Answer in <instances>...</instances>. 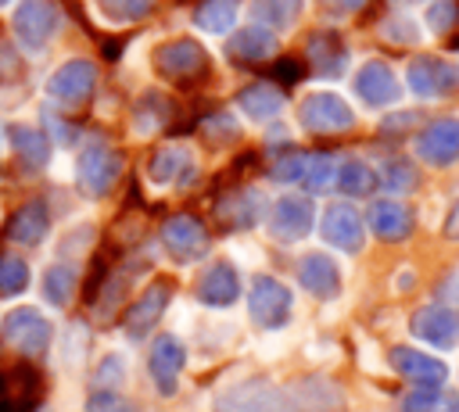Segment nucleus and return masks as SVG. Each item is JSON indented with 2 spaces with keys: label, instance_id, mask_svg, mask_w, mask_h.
<instances>
[{
  "label": "nucleus",
  "instance_id": "nucleus-33",
  "mask_svg": "<svg viewBox=\"0 0 459 412\" xmlns=\"http://www.w3.org/2000/svg\"><path fill=\"white\" fill-rule=\"evenodd\" d=\"M169 111H172V104H169L165 93H158V90L140 93V100H136V107H133V125H136V133H154L158 125H165Z\"/></svg>",
  "mask_w": 459,
  "mask_h": 412
},
{
  "label": "nucleus",
  "instance_id": "nucleus-16",
  "mask_svg": "<svg viewBox=\"0 0 459 412\" xmlns=\"http://www.w3.org/2000/svg\"><path fill=\"white\" fill-rule=\"evenodd\" d=\"M387 362L391 369L409 380L412 387H441L448 380V365L437 358V355H427L420 348H409V344H398L387 351Z\"/></svg>",
  "mask_w": 459,
  "mask_h": 412
},
{
  "label": "nucleus",
  "instance_id": "nucleus-10",
  "mask_svg": "<svg viewBox=\"0 0 459 412\" xmlns=\"http://www.w3.org/2000/svg\"><path fill=\"white\" fill-rule=\"evenodd\" d=\"M409 90L423 100H441V97H452L459 90V64L455 61H445V57H434V54H420L409 61Z\"/></svg>",
  "mask_w": 459,
  "mask_h": 412
},
{
  "label": "nucleus",
  "instance_id": "nucleus-27",
  "mask_svg": "<svg viewBox=\"0 0 459 412\" xmlns=\"http://www.w3.org/2000/svg\"><path fill=\"white\" fill-rule=\"evenodd\" d=\"M7 136H11V147H14V154L22 158L25 168H43V165H47V158H50V140H47L43 129L25 125V122H14V125L7 129Z\"/></svg>",
  "mask_w": 459,
  "mask_h": 412
},
{
  "label": "nucleus",
  "instance_id": "nucleus-11",
  "mask_svg": "<svg viewBox=\"0 0 459 412\" xmlns=\"http://www.w3.org/2000/svg\"><path fill=\"white\" fill-rule=\"evenodd\" d=\"M412 150H416L420 161H427V165H434V168L455 165V161H459V118H455V115H445V118L427 122V125L416 133Z\"/></svg>",
  "mask_w": 459,
  "mask_h": 412
},
{
  "label": "nucleus",
  "instance_id": "nucleus-22",
  "mask_svg": "<svg viewBox=\"0 0 459 412\" xmlns=\"http://www.w3.org/2000/svg\"><path fill=\"white\" fill-rule=\"evenodd\" d=\"M147 179L154 186H169V183H190L194 179V154L179 143H169V147H158L147 161Z\"/></svg>",
  "mask_w": 459,
  "mask_h": 412
},
{
  "label": "nucleus",
  "instance_id": "nucleus-38",
  "mask_svg": "<svg viewBox=\"0 0 459 412\" xmlns=\"http://www.w3.org/2000/svg\"><path fill=\"white\" fill-rule=\"evenodd\" d=\"M158 0H97L100 14L111 18V21H140L154 11Z\"/></svg>",
  "mask_w": 459,
  "mask_h": 412
},
{
  "label": "nucleus",
  "instance_id": "nucleus-44",
  "mask_svg": "<svg viewBox=\"0 0 459 412\" xmlns=\"http://www.w3.org/2000/svg\"><path fill=\"white\" fill-rule=\"evenodd\" d=\"M22 72V61H18V50H14V43L0 32V82H7V79H14Z\"/></svg>",
  "mask_w": 459,
  "mask_h": 412
},
{
  "label": "nucleus",
  "instance_id": "nucleus-37",
  "mask_svg": "<svg viewBox=\"0 0 459 412\" xmlns=\"http://www.w3.org/2000/svg\"><path fill=\"white\" fill-rule=\"evenodd\" d=\"M29 287V265L18 254H4L0 258V297H14Z\"/></svg>",
  "mask_w": 459,
  "mask_h": 412
},
{
  "label": "nucleus",
  "instance_id": "nucleus-39",
  "mask_svg": "<svg viewBox=\"0 0 459 412\" xmlns=\"http://www.w3.org/2000/svg\"><path fill=\"white\" fill-rule=\"evenodd\" d=\"M380 32H384L387 43H398V47H416V43H420V25H416V18H409V14H391V18L380 25Z\"/></svg>",
  "mask_w": 459,
  "mask_h": 412
},
{
  "label": "nucleus",
  "instance_id": "nucleus-45",
  "mask_svg": "<svg viewBox=\"0 0 459 412\" xmlns=\"http://www.w3.org/2000/svg\"><path fill=\"white\" fill-rule=\"evenodd\" d=\"M427 21H430L434 32H445V29L455 21V4H452V0H437V4L427 11Z\"/></svg>",
  "mask_w": 459,
  "mask_h": 412
},
{
  "label": "nucleus",
  "instance_id": "nucleus-47",
  "mask_svg": "<svg viewBox=\"0 0 459 412\" xmlns=\"http://www.w3.org/2000/svg\"><path fill=\"white\" fill-rule=\"evenodd\" d=\"M441 305H448V308H455L459 312V272H448L445 276V283H441Z\"/></svg>",
  "mask_w": 459,
  "mask_h": 412
},
{
  "label": "nucleus",
  "instance_id": "nucleus-32",
  "mask_svg": "<svg viewBox=\"0 0 459 412\" xmlns=\"http://www.w3.org/2000/svg\"><path fill=\"white\" fill-rule=\"evenodd\" d=\"M75 283H79V272H75L72 265H65V262H54V265L43 269L39 290H43V297H47L54 308H65V305L72 301V294H75Z\"/></svg>",
  "mask_w": 459,
  "mask_h": 412
},
{
  "label": "nucleus",
  "instance_id": "nucleus-50",
  "mask_svg": "<svg viewBox=\"0 0 459 412\" xmlns=\"http://www.w3.org/2000/svg\"><path fill=\"white\" fill-rule=\"evenodd\" d=\"M341 7H348V11H359V7H366V0H337Z\"/></svg>",
  "mask_w": 459,
  "mask_h": 412
},
{
  "label": "nucleus",
  "instance_id": "nucleus-46",
  "mask_svg": "<svg viewBox=\"0 0 459 412\" xmlns=\"http://www.w3.org/2000/svg\"><path fill=\"white\" fill-rule=\"evenodd\" d=\"M43 133H47V140L54 136V140H61V143H72V140H75V129H68V122H61L54 111L43 115Z\"/></svg>",
  "mask_w": 459,
  "mask_h": 412
},
{
  "label": "nucleus",
  "instance_id": "nucleus-25",
  "mask_svg": "<svg viewBox=\"0 0 459 412\" xmlns=\"http://www.w3.org/2000/svg\"><path fill=\"white\" fill-rule=\"evenodd\" d=\"M226 54L233 61H244V64H258V61H269L276 57V36L262 25H244L230 36L226 43Z\"/></svg>",
  "mask_w": 459,
  "mask_h": 412
},
{
  "label": "nucleus",
  "instance_id": "nucleus-24",
  "mask_svg": "<svg viewBox=\"0 0 459 412\" xmlns=\"http://www.w3.org/2000/svg\"><path fill=\"white\" fill-rule=\"evenodd\" d=\"M47 233H50V208H47V201H39V197L25 201V204L7 219V236H11L14 244H22V247L43 244Z\"/></svg>",
  "mask_w": 459,
  "mask_h": 412
},
{
  "label": "nucleus",
  "instance_id": "nucleus-8",
  "mask_svg": "<svg viewBox=\"0 0 459 412\" xmlns=\"http://www.w3.org/2000/svg\"><path fill=\"white\" fill-rule=\"evenodd\" d=\"M97 90V64L86 57H68L47 79V97L65 107H82Z\"/></svg>",
  "mask_w": 459,
  "mask_h": 412
},
{
  "label": "nucleus",
  "instance_id": "nucleus-30",
  "mask_svg": "<svg viewBox=\"0 0 459 412\" xmlns=\"http://www.w3.org/2000/svg\"><path fill=\"white\" fill-rule=\"evenodd\" d=\"M258 211H262V197H258V190H237V193H226L222 197V204H219V219L230 226V229H247V226H255V219H258Z\"/></svg>",
  "mask_w": 459,
  "mask_h": 412
},
{
  "label": "nucleus",
  "instance_id": "nucleus-53",
  "mask_svg": "<svg viewBox=\"0 0 459 412\" xmlns=\"http://www.w3.org/2000/svg\"><path fill=\"white\" fill-rule=\"evenodd\" d=\"M405 4H416V0H405Z\"/></svg>",
  "mask_w": 459,
  "mask_h": 412
},
{
  "label": "nucleus",
  "instance_id": "nucleus-20",
  "mask_svg": "<svg viewBox=\"0 0 459 412\" xmlns=\"http://www.w3.org/2000/svg\"><path fill=\"white\" fill-rule=\"evenodd\" d=\"M298 283L305 294L319 297V301H333L341 294V269L330 254L323 251H308L301 262H298Z\"/></svg>",
  "mask_w": 459,
  "mask_h": 412
},
{
  "label": "nucleus",
  "instance_id": "nucleus-41",
  "mask_svg": "<svg viewBox=\"0 0 459 412\" xmlns=\"http://www.w3.org/2000/svg\"><path fill=\"white\" fill-rule=\"evenodd\" d=\"M82 412H140L133 398L118 394V391H93L82 405Z\"/></svg>",
  "mask_w": 459,
  "mask_h": 412
},
{
  "label": "nucleus",
  "instance_id": "nucleus-43",
  "mask_svg": "<svg viewBox=\"0 0 459 412\" xmlns=\"http://www.w3.org/2000/svg\"><path fill=\"white\" fill-rule=\"evenodd\" d=\"M204 133H208L212 140H219V143H222V140H233L240 129H237V118H233L230 111H215V115H208V118H204Z\"/></svg>",
  "mask_w": 459,
  "mask_h": 412
},
{
  "label": "nucleus",
  "instance_id": "nucleus-42",
  "mask_svg": "<svg viewBox=\"0 0 459 412\" xmlns=\"http://www.w3.org/2000/svg\"><path fill=\"white\" fill-rule=\"evenodd\" d=\"M305 165H308V154H301V150H290V154H283V158H276V161H273L269 176H273L276 183H301V176H305Z\"/></svg>",
  "mask_w": 459,
  "mask_h": 412
},
{
  "label": "nucleus",
  "instance_id": "nucleus-48",
  "mask_svg": "<svg viewBox=\"0 0 459 412\" xmlns=\"http://www.w3.org/2000/svg\"><path fill=\"white\" fill-rule=\"evenodd\" d=\"M273 72H276L280 82H287V86H294V82L301 79V64H298V61H276Z\"/></svg>",
  "mask_w": 459,
  "mask_h": 412
},
{
  "label": "nucleus",
  "instance_id": "nucleus-9",
  "mask_svg": "<svg viewBox=\"0 0 459 412\" xmlns=\"http://www.w3.org/2000/svg\"><path fill=\"white\" fill-rule=\"evenodd\" d=\"M312 222H316V208L308 197L301 193H283L269 204L265 211V229L269 236H276L280 244H298L312 233Z\"/></svg>",
  "mask_w": 459,
  "mask_h": 412
},
{
  "label": "nucleus",
  "instance_id": "nucleus-3",
  "mask_svg": "<svg viewBox=\"0 0 459 412\" xmlns=\"http://www.w3.org/2000/svg\"><path fill=\"white\" fill-rule=\"evenodd\" d=\"M122 176V154L111 147V143H90L79 150V161H75V186L82 197H104L111 193V186L118 183Z\"/></svg>",
  "mask_w": 459,
  "mask_h": 412
},
{
  "label": "nucleus",
  "instance_id": "nucleus-15",
  "mask_svg": "<svg viewBox=\"0 0 459 412\" xmlns=\"http://www.w3.org/2000/svg\"><path fill=\"white\" fill-rule=\"evenodd\" d=\"M319 233L330 247L344 251V254H359L362 244H366V219L351 208V204H330L323 211V222H319Z\"/></svg>",
  "mask_w": 459,
  "mask_h": 412
},
{
  "label": "nucleus",
  "instance_id": "nucleus-34",
  "mask_svg": "<svg viewBox=\"0 0 459 412\" xmlns=\"http://www.w3.org/2000/svg\"><path fill=\"white\" fill-rule=\"evenodd\" d=\"M416 183H420L416 165L405 158H387L377 172V186H384L387 193H409V190H416Z\"/></svg>",
  "mask_w": 459,
  "mask_h": 412
},
{
  "label": "nucleus",
  "instance_id": "nucleus-17",
  "mask_svg": "<svg viewBox=\"0 0 459 412\" xmlns=\"http://www.w3.org/2000/svg\"><path fill=\"white\" fill-rule=\"evenodd\" d=\"M169 301H172V287H169L165 279L151 283V287L126 308V319H122L126 337H129V340H143V337H151V330H154L158 319L165 315Z\"/></svg>",
  "mask_w": 459,
  "mask_h": 412
},
{
  "label": "nucleus",
  "instance_id": "nucleus-2",
  "mask_svg": "<svg viewBox=\"0 0 459 412\" xmlns=\"http://www.w3.org/2000/svg\"><path fill=\"white\" fill-rule=\"evenodd\" d=\"M0 337L11 351L25 355V358H39L50 351V340H54V326L50 319L39 312V308H11L4 319H0Z\"/></svg>",
  "mask_w": 459,
  "mask_h": 412
},
{
  "label": "nucleus",
  "instance_id": "nucleus-5",
  "mask_svg": "<svg viewBox=\"0 0 459 412\" xmlns=\"http://www.w3.org/2000/svg\"><path fill=\"white\" fill-rule=\"evenodd\" d=\"M61 18L65 14H61L57 0H18V7L11 14V29L25 50H39L43 43L54 39V32L61 29Z\"/></svg>",
  "mask_w": 459,
  "mask_h": 412
},
{
  "label": "nucleus",
  "instance_id": "nucleus-28",
  "mask_svg": "<svg viewBox=\"0 0 459 412\" xmlns=\"http://www.w3.org/2000/svg\"><path fill=\"white\" fill-rule=\"evenodd\" d=\"M298 11H301V0H247L251 21L262 25V29H269L273 36L283 32V29H290L294 18H298Z\"/></svg>",
  "mask_w": 459,
  "mask_h": 412
},
{
  "label": "nucleus",
  "instance_id": "nucleus-12",
  "mask_svg": "<svg viewBox=\"0 0 459 412\" xmlns=\"http://www.w3.org/2000/svg\"><path fill=\"white\" fill-rule=\"evenodd\" d=\"M409 333L430 348H441V351H452L459 348V312L434 301V305H423L412 312L409 319Z\"/></svg>",
  "mask_w": 459,
  "mask_h": 412
},
{
  "label": "nucleus",
  "instance_id": "nucleus-1",
  "mask_svg": "<svg viewBox=\"0 0 459 412\" xmlns=\"http://www.w3.org/2000/svg\"><path fill=\"white\" fill-rule=\"evenodd\" d=\"M212 412H301L290 383L280 387L269 376H244L215 391Z\"/></svg>",
  "mask_w": 459,
  "mask_h": 412
},
{
  "label": "nucleus",
  "instance_id": "nucleus-19",
  "mask_svg": "<svg viewBox=\"0 0 459 412\" xmlns=\"http://www.w3.org/2000/svg\"><path fill=\"white\" fill-rule=\"evenodd\" d=\"M197 301L208 305V308H230L237 305L240 297V272L230 265V262H212L201 276H197V287H194Z\"/></svg>",
  "mask_w": 459,
  "mask_h": 412
},
{
  "label": "nucleus",
  "instance_id": "nucleus-31",
  "mask_svg": "<svg viewBox=\"0 0 459 412\" xmlns=\"http://www.w3.org/2000/svg\"><path fill=\"white\" fill-rule=\"evenodd\" d=\"M237 14H240V4L237 0H201L194 7V25L204 29V32H212V36H222V32L233 29Z\"/></svg>",
  "mask_w": 459,
  "mask_h": 412
},
{
  "label": "nucleus",
  "instance_id": "nucleus-21",
  "mask_svg": "<svg viewBox=\"0 0 459 412\" xmlns=\"http://www.w3.org/2000/svg\"><path fill=\"white\" fill-rule=\"evenodd\" d=\"M366 226L373 229L377 240L398 244L412 233V211H409V204H402L394 197H384V201H373V208L366 215Z\"/></svg>",
  "mask_w": 459,
  "mask_h": 412
},
{
  "label": "nucleus",
  "instance_id": "nucleus-13",
  "mask_svg": "<svg viewBox=\"0 0 459 412\" xmlns=\"http://www.w3.org/2000/svg\"><path fill=\"white\" fill-rule=\"evenodd\" d=\"M161 247L176 262H197V258L208 254L212 236H208V229L197 215H172V219L161 222Z\"/></svg>",
  "mask_w": 459,
  "mask_h": 412
},
{
  "label": "nucleus",
  "instance_id": "nucleus-23",
  "mask_svg": "<svg viewBox=\"0 0 459 412\" xmlns=\"http://www.w3.org/2000/svg\"><path fill=\"white\" fill-rule=\"evenodd\" d=\"M305 57L319 79H337L348 68V50L337 32H312L305 43Z\"/></svg>",
  "mask_w": 459,
  "mask_h": 412
},
{
  "label": "nucleus",
  "instance_id": "nucleus-52",
  "mask_svg": "<svg viewBox=\"0 0 459 412\" xmlns=\"http://www.w3.org/2000/svg\"><path fill=\"white\" fill-rule=\"evenodd\" d=\"M36 412H47V408H36Z\"/></svg>",
  "mask_w": 459,
  "mask_h": 412
},
{
  "label": "nucleus",
  "instance_id": "nucleus-36",
  "mask_svg": "<svg viewBox=\"0 0 459 412\" xmlns=\"http://www.w3.org/2000/svg\"><path fill=\"white\" fill-rule=\"evenodd\" d=\"M398 408H402V412H459V408H455V398L441 394L437 387H412V391L402 398Z\"/></svg>",
  "mask_w": 459,
  "mask_h": 412
},
{
  "label": "nucleus",
  "instance_id": "nucleus-29",
  "mask_svg": "<svg viewBox=\"0 0 459 412\" xmlns=\"http://www.w3.org/2000/svg\"><path fill=\"white\" fill-rule=\"evenodd\" d=\"M333 186H337L341 193H348V197H369V193L377 190V168H373L369 161H362V158H344V161L337 165Z\"/></svg>",
  "mask_w": 459,
  "mask_h": 412
},
{
  "label": "nucleus",
  "instance_id": "nucleus-40",
  "mask_svg": "<svg viewBox=\"0 0 459 412\" xmlns=\"http://www.w3.org/2000/svg\"><path fill=\"white\" fill-rule=\"evenodd\" d=\"M126 358L122 355H104L100 362H97V369H93V383H97V391H115L122 380H126Z\"/></svg>",
  "mask_w": 459,
  "mask_h": 412
},
{
  "label": "nucleus",
  "instance_id": "nucleus-51",
  "mask_svg": "<svg viewBox=\"0 0 459 412\" xmlns=\"http://www.w3.org/2000/svg\"><path fill=\"white\" fill-rule=\"evenodd\" d=\"M7 4H11V0H0V7H7Z\"/></svg>",
  "mask_w": 459,
  "mask_h": 412
},
{
  "label": "nucleus",
  "instance_id": "nucleus-49",
  "mask_svg": "<svg viewBox=\"0 0 459 412\" xmlns=\"http://www.w3.org/2000/svg\"><path fill=\"white\" fill-rule=\"evenodd\" d=\"M441 233H445L448 240H459V197H455V204L448 208V215H445V226H441Z\"/></svg>",
  "mask_w": 459,
  "mask_h": 412
},
{
  "label": "nucleus",
  "instance_id": "nucleus-7",
  "mask_svg": "<svg viewBox=\"0 0 459 412\" xmlns=\"http://www.w3.org/2000/svg\"><path fill=\"white\" fill-rule=\"evenodd\" d=\"M154 72L161 79H172V82H194L208 72V54L197 39L190 36H179V39H169L154 50Z\"/></svg>",
  "mask_w": 459,
  "mask_h": 412
},
{
  "label": "nucleus",
  "instance_id": "nucleus-26",
  "mask_svg": "<svg viewBox=\"0 0 459 412\" xmlns=\"http://www.w3.org/2000/svg\"><path fill=\"white\" fill-rule=\"evenodd\" d=\"M237 111L251 122H273L283 111V93L273 82H251L237 93Z\"/></svg>",
  "mask_w": 459,
  "mask_h": 412
},
{
  "label": "nucleus",
  "instance_id": "nucleus-35",
  "mask_svg": "<svg viewBox=\"0 0 459 412\" xmlns=\"http://www.w3.org/2000/svg\"><path fill=\"white\" fill-rule=\"evenodd\" d=\"M337 158L333 154H308V165H305V176H301V186L308 193H326L337 179Z\"/></svg>",
  "mask_w": 459,
  "mask_h": 412
},
{
  "label": "nucleus",
  "instance_id": "nucleus-18",
  "mask_svg": "<svg viewBox=\"0 0 459 412\" xmlns=\"http://www.w3.org/2000/svg\"><path fill=\"white\" fill-rule=\"evenodd\" d=\"M351 86H355V97H359L366 107H387V104H394V100L402 97V82H398V75L391 72V64H384V61H366V64H359Z\"/></svg>",
  "mask_w": 459,
  "mask_h": 412
},
{
  "label": "nucleus",
  "instance_id": "nucleus-4",
  "mask_svg": "<svg viewBox=\"0 0 459 412\" xmlns=\"http://www.w3.org/2000/svg\"><path fill=\"white\" fill-rule=\"evenodd\" d=\"M290 312H294L290 287H283L273 276H255L251 279V287H247V315H251L255 326L280 330V326L290 322Z\"/></svg>",
  "mask_w": 459,
  "mask_h": 412
},
{
  "label": "nucleus",
  "instance_id": "nucleus-6",
  "mask_svg": "<svg viewBox=\"0 0 459 412\" xmlns=\"http://www.w3.org/2000/svg\"><path fill=\"white\" fill-rule=\"evenodd\" d=\"M298 122H301V129L326 136V133H344V129H351V125H355V111L348 107V100H344L341 93H333V90H316V93L301 97V104H298Z\"/></svg>",
  "mask_w": 459,
  "mask_h": 412
},
{
  "label": "nucleus",
  "instance_id": "nucleus-14",
  "mask_svg": "<svg viewBox=\"0 0 459 412\" xmlns=\"http://www.w3.org/2000/svg\"><path fill=\"white\" fill-rule=\"evenodd\" d=\"M183 365H186V348L179 344V337L158 333L147 351V373H151V383L158 387V394H165V398L176 394Z\"/></svg>",
  "mask_w": 459,
  "mask_h": 412
}]
</instances>
